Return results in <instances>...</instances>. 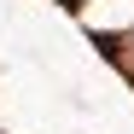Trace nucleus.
Masks as SVG:
<instances>
[]
</instances>
